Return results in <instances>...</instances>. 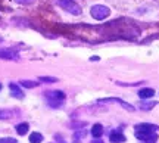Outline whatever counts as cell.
Returning <instances> with one entry per match:
<instances>
[{
    "mask_svg": "<svg viewBox=\"0 0 159 143\" xmlns=\"http://www.w3.org/2000/svg\"><path fill=\"white\" fill-rule=\"evenodd\" d=\"M40 81H44V83H56L57 78L56 77H40Z\"/></svg>",
    "mask_w": 159,
    "mask_h": 143,
    "instance_id": "obj_17",
    "label": "cell"
},
{
    "mask_svg": "<svg viewBox=\"0 0 159 143\" xmlns=\"http://www.w3.org/2000/svg\"><path fill=\"white\" fill-rule=\"evenodd\" d=\"M156 130H158V126H155V124H139V126H136V131L155 133Z\"/></svg>",
    "mask_w": 159,
    "mask_h": 143,
    "instance_id": "obj_6",
    "label": "cell"
},
{
    "mask_svg": "<svg viewBox=\"0 0 159 143\" xmlns=\"http://www.w3.org/2000/svg\"><path fill=\"white\" fill-rule=\"evenodd\" d=\"M0 143H16V140H15V139H12V137H5V139H2V140H0Z\"/></svg>",
    "mask_w": 159,
    "mask_h": 143,
    "instance_id": "obj_19",
    "label": "cell"
},
{
    "mask_svg": "<svg viewBox=\"0 0 159 143\" xmlns=\"http://www.w3.org/2000/svg\"><path fill=\"white\" fill-rule=\"evenodd\" d=\"M102 134H103L102 124H94L93 128H91V136H93L94 139H99V137H102Z\"/></svg>",
    "mask_w": 159,
    "mask_h": 143,
    "instance_id": "obj_10",
    "label": "cell"
},
{
    "mask_svg": "<svg viewBox=\"0 0 159 143\" xmlns=\"http://www.w3.org/2000/svg\"><path fill=\"white\" fill-rule=\"evenodd\" d=\"M46 99L49 100L50 106L53 108H59L61 103L65 100V93L61 90H52V92H46Z\"/></svg>",
    "mask_w": 159,
    "mask_h": 143,
    "instance_id": "obj_1",
    "label": "cell"
},
{
    "mask_svg": "<svg viewBox=\"0 0 159 143\" xmlns=\"http://www.w3.org/2000/svg\"><path fill=\"white\" fill-rule=\"evenodd\" d=\"M111 142L112 143H122L125 140V137H124V134L119 131V130H114V131L111 133Z\"/></svg>",
    "mask_w": 159,
    "mask_h": 143,
    "instance_id": "obj_8",
    "label": "cell"
},
{
    "mask_svg": "<svg viewBox=\"0 0 159 143\" xmlns=\"http://www.w3.org/2000/svg\"><path fill=\"white\" fill-rule=\"evenodd\" d=\"M153 95H155L153 89H142V90L139 92V96L142 97V99H149V97H152Z\"/></svg>",
    "mask_w": 159,
    "mask_h": 143,
    "instance_id": "obj_11",
    "label": "cell"
},
{
    "mask_svg": "<svg viewBox=\"0 0 159 143\" xmlns=\"http://www.w3.org/2000/svg\"><path fill=\"white\" fill-rule=\"evenodd\" d=\"M37 81H30V80H22L21 81V86L27 87V89H34V87H37Z\"/></svg>",
    "mask_w": 159,
    "mask_h": 143,
    "instance_id": "obj_14",
    "label": "cell"
},
{
    "mask_svg": "<svg viewBox=\"0 0 159 143\" xmlns=\"http://www.w3.org/2000/svg\"><path fill=\"white\" fill-rule=\"evenodd\" d=\"M15 2L19 5H33L34 3V0H15Z\"/></svg>",
    "mask_w": 159,
    "mask_h": 143,
    "instance_id": "obj_18",
    "label": "cell"
},
{
    "mask_svg": "<svg viewBox=\"0 0 159 143\" xmlns=\"http://www.w3.org/2000/svg\"><path fill=\"white\" fill-rule=\"evenodd\" d=\"M156 105V102H148V103H142L140 105V109H143V111H149V109H152Z\"/></svg>",
    "mask_w": 159,
    "mask_h": 143,
    "instance_id": "obj_16",
    "label": "cell"
},
{
    "mask_svg": "<svg viewBox=\"0 0 159 143\" xmlns=\"http://www.w3.org/2000/svg\"><path fill=\"white\" fill-rule=\"evenodd\" d=\"M13 112L12 111H6V109H0V120H7V118H12Z\"/></svg>",
    "mask_w": 159,
    "mask_h": 143,
    "instance_id": "obj_15",
    "label": "cell"
},
{
    "mask_svg": "<svg viewBox=\"0 0 159 143\" xmlns=\"http://www.w3.org/2000/svg\"><path fill=\"white\" fill-rule=\"evenodd\" d=\"M90 13H91V16L94 18V19L102 21V19H106V18L111 15V11H109V7H106V6L94 5L90 9Z\"/></svg>",
    "mask_w": 159,
    "mask_h": 143,
    "instance_id": "obj_3",
    "label": "cell"
},
{
    "mask_svg": "<svg viewBox=\"0 0 159 143\" xmlns=\"http://www.w3.org/2000/svg\"><path fill=\"white\" fill-rule=\"evenodd\" d=\"M18 58H19V53H18L15 49H0V59L15 61Z\"/></svg>",
    "mask_w": 159,
    "mask_h": 143,
    "instance_id": "obj_5",
    "label": "cell"
},
{
    "mask_svg": "<svg viewBox=\"0 0 159 143\" xmlns=\"http://www.w3.org/2000/svg\"><path fill=\"white\" fill-rule=\"evenodd\" d=\"M0 90H2V84H0Z\"/></svg>",
    "mask_w": 159,
    "mask_h": 143,
    "instance_id": "obj_20",
    "label": "cell"
},
{
    "mask_svg": "<svg viewBox=\"0 0 159 143\" xmlns=\"http://www.w3.org/2000/svg\"><path fill=\"white\" fill-rule=\"evenodd\" d=\"M57 6H61L63 11L69 12L71 15H80L81 13V7L74 0H57Z\"/></svg>",
    "mask_w": 159,
    "mask_h": 143,
    "instance_id": "obj_2",
    "label": "cell"
},
{
    "mask_svg": "<svg viewBox=\"0 0 159 143\" xmlns=\"http://www.w3.org/2000/svg\"><path fill=\"white\" fill-rule=\"evenodd\" d=\"M28 124L27 122H22V124H18L16 126V133L19 134V136H24V134H27V131H28Z\"/></svg>",
    "mask_w": 159,
    "mask_h": 143,
    "instance_id": "obj_12",
    "label": "cell"
},
{
    "mask_svg": "<svg viewBox=\"0 0 159 143\" xmlns=\"http://www.w3.org/2000/svg\"><path fill=\"white\" fill-rule=\"evenodd\" d=\"M41 140H43V136H41L40 133H31L30 143H41Z\"/></svg>",
    "mask_w": 159,
    "mask_h": 143,
    "instance_id": "obj_13",
    "label": "cell"
},
{
    "mask_svg": "<svg viewBox=\"0 0 159 143\" xmlns=\"http://www.w3.org/2000/svg\"><path fill=\"white\" fill-rule=\"evenodd\" d=\"M9 89H11L12 96H13V97H18V99H22V97H24L22 90H21V89H19L15 83H11V84H9Z\"/></svg>",
    "mask_w": 159,
    "mask_h": 143,
    "instance_id": "obj_9",
    "label": "cell"
},
{
    "mask_svg": "<svg viewBox=\"0 0 159 143\" xmlns=\"http://www.w3.org/2000/svg\"><path fill=\"white\" fill-rule=\"evenodd\" d=\"M136 137L139 140H143L144 143H155L158 140V136L155 133H144V131H136Z\"/></svg>",
    "mask_w": 159,
    "mask_h": 143,
    "instance_id": "obj_4",
    "label": "cell"
},
{
    "mask_svg": "<svg viewBox=\"0 0 159 143\" xmlns=\"http://www.w3.org/2000/svg\"><path fill=\"white\" fill-rule=\"evenodd\" d=\"M99 102H102V103H106V102H118V103H121V105H122L125 109H128V111H134V108H133L131 105H128L127 102L121 100V99H118V97H108V99H100Z\"/></svg>",
    "mask_w": 159,
    "mask_h": 143,
    "instance_id": "obj_7",
    "label": "cell"
}]
</instances>
